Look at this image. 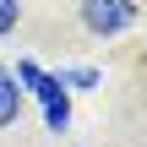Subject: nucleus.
<instances>
[{"label":"nucleus","instance_id":"obj_1","mask_svg":"<svg viewBox=\"0 0 147 147\" xmlns=\"http://www.w3.org/2000/svg\"><path fill=\"white\" fill-rule=\"evenodd\" d=\"M16 82H22V93H33V98L44 104V125H49V131H65V125H71V98H65V82H60V76H49V71H38L33 60H22V65H16Z\"/></svg>","mask_w":147,"mask_h":147},{"label":"nucleus","instance_id":"obj_2","mask_svg":"<svg viewBox=\"0 0 147 147\" xmlns=\"http://www.w3.org/2000/svg\"><path fill=\"white\" fill-rule=\"evenodd\" d=\"M82 22L87 33L109 38V33H125L136 22V0H82Z\"/></svg>","mask_w":147,"mask_h":147},{"label":"nucleus","instance_id":"obj_3","mask_svg":"<svg viewBox=\"0 0 147 147\" xmlns=\"http://www.w3.org/2000/svg\"><path fill=\"white\" fill-rule=\"evenodd\" d=\"M16 115H22V82L0 65V125H11Z\"/></svg>","mask_w":147,"mask_h":147},{"label":"nucleus","instance_id":"obj_4","mask_svg":"<svg viewBox=\"0 0 147 147\" xmlns=\"http://www.w3.org/2000/svg\"><path fill=\"white\" fill-rule=\"evenodd\" d=\"M60 82H65V87H98V71H93V65H76V71H65Z\"/></svg>","mask_w":147,"mask_h":147},{"label":"nucleus","instance_id":"obj_5","mask_svg":"<svg viewBox=\"0 0 147 147\" xmlns=\"http://www.w3.org/2000/svg\"><path fill=\"white\" fill-rule=\"evenodd\" d=\"M16 27V0H0V38Z\"/></svg>","mask_w":147,"mask_h":147}]
</instances>
